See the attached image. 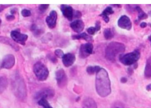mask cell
<instances>
[{"label": "cell", "instance_id": "29", "mask_svg": "<svg viewBox=\"0 0 151 108\" xmlns=\"http://www.w3.org/2000/svg\"><path fill=\"white\" fill-rule=\"evenodd\" d=\"M49 4H41L39 7V10L42 12H44L49 7Z\"/></svg>", "mask_w": 151, "mask_h": 108}, {"label": "cell", "instance_id": "19", "mask_svg": "<svg viewBox=\"0 0 151 108\" xmlns=\"http://www.w3.org/2000/svg\"><path fill=\"white\" fill-rule=\"evenodd\" d=\"M72 38L73 39H83L84 40L86 41H92V38L91 36L90 35H88L87 34L85 33H83L81 34L78 35H74L72 36Z\"/></svg>", "mask_w": 151, "mask_h": 108}, {"label": "cell", "instance_id": "12", "mask_svg": "<svg viewBox=\"0 0 151 108\" xmlns=\"http://www.w3.org/2000/svg\"><path fill=\"white\" fill-rule=\"evenodd\" d=\"M58 14L55 10L50 11L49 15L46 18V21L48 27L50 29H54L56 26Z\"/></svg>", "mask_w": 151, "mask_h": 108}, {"label": "cell", "instance_id": "32", "mask_svg": "<svg viewBox=\"0 0 151 108\" xmlns=\"http://www.w3.org/2000/svg\"><path fill=\"white\" fill-rule=\"evenodd\" d=\"M147 24H146L145 22H142V23H141V24H140V26L142 28H145L147 26Z\"/></svg>", "mask_w": 151, "mask_h": 108}, {"label": "cell", "instance_id": "20", "mask_svg": "<svg viewBox=\"0 0 151 108\" xmlns=\"http://www.w3.org/2000/svg\"><path fill=\"white\" fill-rule=\"evenodd\" d=\"M145 75L146 77L151 78V56L150 57L146 62L145 69Z\"/></svg>", "mask_w": 151, "mask_h": 108}, {"label": "cell", "instance_id": "7", "mask_svg": "<svg viewBox=\"0 0 151 108\" xmlns=\"http://www.w3.org/2000/svg\"><path fill=\"white\" fill-rule=\"evenodd\" d=\"M55 76L58 85L61 88L65 87L67 84V77L64 70L61 69L58 70Z\"/></svg>", "mask_w": 151, "mask_h": 108}, {"label": "cell", "instance_id": "24", "mask_svg": "<svg viewBox=\"0 0 151 108\" xmlns=\"http://www.w3.org/2000/svg\"><path fill=\"white\" fill-rule=\"evenodd\" d=\"M38 103L40 106H41L43 108H53L50 106L47 99L45 98H41L39 99Z\"/></svg>", "mask_w": 151, "mask_h": 108}, {"label": "cell", "instance_id": "4", "mask_svg": "<svg viewBox=\"0 0 151 108\" xmlns=\"http://www.w3.org/2000/svg\"><path fill=\"white\" fill-rule=\"evenodd\" d=\"M34 72L36 77L40 81H45L48 77L49 72L46 66L42 63H36L33 67Z\"/></svg>", "mask_w": 151, "mask_h": 108}, {"label": "cell", "instance_id": "9", "mask_svg": "<svg viewBox=\"0 0 151 108\" xmlns=\"http://www.w3.org/2000/svg\"><path fill=\"white\" fill-rule=\"evenodd\" d=\"M118 24L119 27L127 30H131L132 24L129 17L127 16H122L119 19Z\"/></svg>", "mask_w": 151, "mask_h": 108}, {"label": "cell", "instance_id": "21", "mask_svg": "<svg viewBox=\"0 0 151 108\" xmlns=\"http://www.w3.org/2000/svg\"><path fill=\"white\" fill-rule=\"evenodd\" d=\"M8 86V81L5 78L0 76V94L2 93Z\"/></svg>", "mask_w": 151, "mask_h": 108}, {"label": "cell", "instance_id": "28", "mask_svg": "<svg viewBox=\"0 0 151 108\" xmlns=\"http://www.w3.org/2000/svg\"><path fill=\"white\" fill-rule=\"evenodd\" d=\"M55 54L57 57L60 58H63V57L65 55L64 54V52L60 49H56L55 51Z\"/></svg>", "mask_w": 151, "mask_h": 108}, {"label": "cell", "instance_id": "8", "mask_svg": "<svg viewBox=\"0 0 151 108\" xmlns=\"http://www.w3.org/2000/svg\"><path fill=\"white\" fill-rule=\"evenodd\" d=\"M11 36L15 42L22 45L25 44L28 39V36L27 34H23L17 31H12L11 33Z\"/></svg>", "mask_w": 151, "mask_h": 108}, {"label": "cell", "instance_id": "18", "mask_svg": "<svg viewBox=\"0 0 151 108\" xmlns=\"http://www.w3.org/2000/svg\"><path fill=\"white\" fill-rule=\"evenodd\" d=\"M82 108H97V105L93 99L88 98L83 101Z\"/></svg>", "mask_w": 151, "mask_h": 108}, {"label": "cell", "instance_id": "26", "mask_svg": "<svg viewBox=\"0 0 151 108\" xmlns=\"http://www.w3.org/2000/svg\"><path fill=\"white\" fill-rule=\"evenodd\" d=\"M97 31V30L95 26H94V27L91 26V27H89L87 29V32L90 35H94L96 33V32Z\"/></svg>", "mask_w": 151, "mask_h": 108}, {"label": "cell", "instance_id": "1", "mask_svg": "<svg viewBox=\"0 0 151 108\" xmlns=\"http://www.w3.org/2000/svg\"><path fill=\"white\" fill-rule=\"evenodd\" d=\"M96 88L98 94L102 97L108 96L111 92V81L108 72L103 68L96 73Z\"/></svg>", "mask_w": 151, "mask_h": 108}, {"label": "cell", "instance_id": "37", "mask_svg": "<svg viewBox=\"0 0 151 108\" xmlns=\"http://www.w3.org/2000/svg\"><path fill=\"white\" fill-rule=\"evenodd\" d=\"M1 20H0V23H1Z\"/></svg>", "mask_w": 151, "mask_h": 108}, {"label": "cell", "instance_id": "27", "mask_svg": "<svg viewBox=\"0 0 151 108\" xmlns=\"http://www.w3.org/2000/svg\"><path fill=\"white\" fill-rule=\"evenodd\" d=\"M21 14L24 17H29L31 16L32 13L31 11L27 9H24L22 10L21 11Z\"/></svg>", "mask_w": 151, "mask_h": 108}, {"label": "cell", "instance_id": "33", "mask_svg": "<svg viewBox=\"0 0 151 108\" xmlns=\"http://www.w3.org/2000/svg\"><path fill=\"white\" fill-rule=\"evenodd\" d=\"M121 81L122 83H126L127 81V79L126 78L122 77L121 79Z\"/></svg>", "mask_w": 151, "mask_h": 108}, {"label": "cell", "instance_id": "3", "mask_svg": "<svg viewBox=\"0 0 151 108\" xmlns=\"http://www.w3.org/2000/svg\"><path fill=\"white\" fill-rule=\"evenodd\" d=\"M126 47L125 45L120 42H111L107 46L105 51L106 58L111 62H115L121 54L124 53Z\"/></svg>", "mask_w": 151, "mask_h": 108}, {"label": "cell", "instance_id": "36", "mask_svg": "<svg viewBox=\"0 0 151 108\" xmlns=\"http://www.w3.org/2000/svg\"><path fill=\"white\" fill-rule=\"evenodd\" d=\"M116 108H119V107H116Z\"/></svg>", "mask_w": 151, "mask_h": 108}, {"label": "cell", "instance_id": "25", "mask_svg": "<svg viewBox=\"0 0 151 108\" xmlns=\"http://www.w3.org/2000/svg\"><path fill=\"white\" fill-rule=\"evenodd\" d=\"M104 36L106 40H110L112 39L114 36L113 31L111 28L105 29L104 32Z\"/></svg>", "mask_w": 151, "mask_h": 108}, {"label": "cell", "instance_id": "13", "mask_svg": "<svg viewBox=\"0 0 151 108\" xmlns=\"http://www.w3.org/2000/svg\"><path fill=\"white\" fill-rule=\"evenodd\" d=\"M55 95V92L54 90L49 88L44 89L41 92H39L36 96L37 99H40L41 98H50L53 97Z\"/></svg>", "mask_w": 151, "mask_h": 108}, {"label": "cell", "instance_id": "23", "mask_svg": "<svg viewBox=\"0 0 151 108\" xmlns=\"http://www.w3.org/2000/svg\"><path fill=\"white\" fill-rule=\"evenodd\" d=\"M135 9L138 12V17L139 20H143V19H146L148 18L147 14L145 13L140 7L137 6Z\"/></svg>", "mask_w": 151, "mask_h": 108}, {"label": "cell", "instance_id": "31", "mask_svg": "<svg viewBox=\"0 0 151 108\" xmlns=\"http://www.w3.org/2000/svg\"><path fill=\"white\" fill-rule=\"evenodd\" d=\"M6 18L9 21H11V20H13L15 19V16L13 15H10V16H8Z\"/></svg>", "mask_w": 151, "mask_h": 108}, {"label": "cell", "instance_id": "5", "mask_svg": "<svg viewBox=\"0 0 151 108\" xmlns=\"http://www.w3.org/2000/svg\"><path fill=\"white\" fill-rule=\"evenodd\" d=\"M140 57V53L138 50H134L131 53L121 56L119 60L122 64L131 65L135 63Z\"/></svg>", "mask_w": 151, "mask_h": 108}, {"label": "cell", "instance_id": "35", "mask_svg": "<svg viewBox=\"0 0 151 108\" xmlns=\"http://www.w3.org/2000/svg\"><path fill=\"white\" fill-rule=\"evenodd\" d=\"M148 39H149V40L150 41L151 43V35L150 36H149V38H148Z\"/></svg>", "mask_w": 151, "mask_h": 108}, {"label": "cell", "instance_id": "30", "mask_svg": "<svg viewBox=\"0 0 151 108\" xmlns=\"http://www.w3.org/2000/svg\"><path fill=\"white\" fill-rule=\"evenodd\" d=\"M81 12L79 11H75V12H74V17H76V18H80L81 17Z\"/></svg>", "mask_w": 151, "mask_h": 108}, {"label": "cell", "instance_id": "10", "mask_svg": "<svg viewBox=\"0 0 151 108\" xmlns=\"http://www.w3.org/2000/svg\"><path fill=\"white\" fill-rule=\"evenodd\" d=\"M15 57L12 54L5 56L2 62L1 67L5 69H10L15 65Z\"/></svg>", "mask_w": 151, "mask_h": 108}, {"label": "cell", "instance_id": "16", "mask_svg": "<svg viewBox=\"0 0 151 108\" xmlns=\"http://www.w3.org/2000/svg\"><path fill=\"white\" fill-rule=\"evenodd\" d=\"M0 42L4 43V44H6V45H9V46H11L12 48L14 49L16 51H18L19 49L18 46L15 43V41L12 40L9 38L0 36Z\"/></svg>", "mask_w": 151, "mask_h": 108}, {"label": "cell", "instance_id": "11", "mask_svg": "<svg viewBox=\"0 0 151 108\" xmlns=\"http://www.w3.org/2000/svg\"><path fill=\"white\" fill-rule=\"evenodd\" d=\"M61 10L63 15L66 19L72 21L74 17V12L71 6L66 4H62L61 6Z\"/></svg>", "mask_w": 151, "mask_h": 108}, {"label": "cell", "instance_id": "15", "mask_svg": "<svg viewBox=\"0 0 151 108\" xmlns=\"http://www.w3.org/2000/svg\"><path fill=\"white\" fill-rule=\"evenodd\" d=\"M84 24L83 21L80 19H77L72 22L70 27L76 33L81 32L83 31L84 28Z\"/></svg>", "mask_w": 151, "mask_h": 108}, {"label": "cell", "instance_id": "34", "mask_svg": "<svg viewBox=\"0 0 151 108\" xmlns=\"http://www.w3.org/2000/svg\"><path fill=\"white\" fill-rule=\"evenodd\" d=\"M146 89L148 91H150L151 90V84L147 86V87H146Z\"/></svg>", "mask_w": 151, "mask_h": 108}, {"label": "cell", "instance_id": "22", "mask_svg": "<svg viewBox=\"0 0 151 108\" xmlns=\"http://www.w3.org/2000/svg\"><path fill=\"white\" fill-rule=\"evenodd\" d=\"M101 69V67L99 66H89L87 67L86 71L89 75H93L95 73H97Z\"/></svg>", "mask_w": 151, "mask_h": 108}, {"label": "cell", "instance_id": "6", "mask_svg": "<svg viewBox=\"0 0 151 108\" xmlns=\"http://www.w3.org/2000/svg\"><path fill=\"white\" fill-rule=\"evenodd\" d=\"M93 46L91 43H87L81 45L79 56L83 59L87 58L93 53Z\"/></svg>", "mask_w": 151, "mask_h": 108}, {"label": "cell", "instance_id": "14", "mask_svg": "<svg viewBox=\"0 0 151 108\" xmlns=\"http://www.w3.org/2000/svg\"><path fill=\"white\" fill-rule=\"evenodd\" d=\"M63 62L64 65L66 67L72 66L76 61V57L73 54L68 53L64 55L63 58Z\"/></svg>", "mask_w": 151, "mask_h": 108}, {"label": "cell", "instance_id": "2", "mask_svg": "<svg viewBox=\"0 0 151 108\" xmlns=\"http://www.w3.org/2000/svg\"><path fill=\"white\" fill-rule=\"evenodd\" d=\"M12 90L15 96L20 99L24 101L27 96L26 86L23 79L19 74H15L12 81Z\"/></svg>", "mask_w": 151, "mask_h": 108}, {"label": "cell", "instance_id": "17", "mask_svg": "<svg viewBox=\"0 0 151 108\" xmlns=\"http://www.w3.org/2000/svg\"><path fill=\"white\" fill-rule=\"evenodd\" d=\"M114 13L112 8L111 7H107L104 10V11L102 12L100 15V16L103 18L104 21L106 23L109 22L110 19H109V16Z\"/></svg>", "mask_w": 151, "mask_h": 108}]
</instances>
